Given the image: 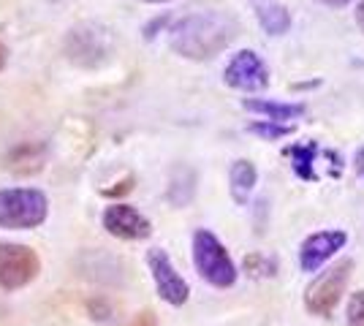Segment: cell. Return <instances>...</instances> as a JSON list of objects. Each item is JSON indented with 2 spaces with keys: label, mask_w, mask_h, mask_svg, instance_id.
Masks as SVG:
<instances>
[{
  "label": "cell",
  "mask_w": 364,
  "mask_h": 326,
  "mask_svg": "<svg viewBox=\"0 0 364 326\" xmlns=\"http://www.w3.org/2000/svg\"><path fill=\"white\" fill-rule=\"evenodd\" d=\"M356 19H359V25H362V31H364V0L359 3V9H356Z\"/></svg>",
  "instance_id": "7402d4cb"
},
{
  "label": "cell",
  "mask_w": 364,
  "mask_h": 326,
  "mask_svg": "<svg viewBox=\"0 0 364 326\" xmlns=\"http://www.w3.org/2000/svg\"><path fill=\"white\" fill-rule=\"evenodd\" d=\"M193 264L201 280H207L215 288H228L237 283V266L226 245L210 229H198L193 234Z\"/></svg>",
  "instance_id": "277c9868"
},
{
  "label": "cell",
  "mask_w": 364,
  "mask_h": 326,
  "mask_svg": "<svg viewBox=\"0 0 364 326\" xmlns=\"http://www.w3.org/2000/svg\"><path fill=\"white\" fill-rule=\"evenodd\" d=\"M247 134H253V136H261L264 141H277V139H286V136H291V134H294V125L258 120V123L247 125Z\"/></svg>",
  "instance_id": "2e32d148"
},
{
  "label": "cell",
  "mask_w": 364,
  "mask_h": 326,
  "mask_svg": "<svg viewBox=\"0 0 364 326\" xmlns=\"http://www.w3.org/2000/svg\"><path fill=\"white\" fill-rule=\"evenodd\" d=\"M139 3H168V0H139Z\"/></svg>",
  "instance_id": "603a6c76"
},
{
  "label": "cell",
  "mask_w": 364,
  "mask_h": 326,
  "mask_svg": "<svg viewBox=\"0 0 364 326\" xmlns=\"http://www.w3.org/2000/svg\"><path fill=\"white\" fill-rule=\"evenodd\" d=\"M223 82L231 90H242V93H256L269 87V65L261 60V55L253 49L237 52L223 68Z\"/></svg>",
  "instance_id": "52a82bcc"
},
{
  "label": "cell",
  "mask_w": 364,
  "mask_h": 326,
  "mask_svg": "<svg viewBox=\"0 0 364 326\" xmlns=\"http://www.w3.org/2000/svg\"><path fill=\"white\" fill-rule=\"evenodd\" d=\"M286 156L291 158V169L296 171L299 180H316V158H318V144L307 141V144H291L286 150Z\"/></svg>",
  "instance_id": "9a60e30c"
},
{
  "label": "cell",
  "mask_w": 364,
  "mask_h": 326,
  "mask_svg": "<svg viewBox=\"0 0 364 326\" xmlns=\"http://www.w3.org/2000/svg\"><path fill=\"white\" fill-rule=\"evenodd\" d=\"M242 107L253 114H261L267 117L269 123H283L289 125L291 120H299L307 107L304 104H296V101H269V98H245Z\"/></svg>",
  "instance_id": "8fae6325"
},
{
  "label": "cell",
  "mask_w": 364,
  "mask_h": 326,
  "mask_svg": "<svg viewBox=\"0 0 364 326\" xmlns=\"http://www.w3.org/2000/svg\"><path fill=\"white\" fill-rule=\"evenodd\" d=\"M196 196V171L191 166H177L168 180V202L174 207H185Z\"/></svg>",
  "instance_id": "5bb4252c"
},
{
  "label": "cell",
  "mask_w": 364,
  "mask_h": 326,
  "mask_svg": "<svg viewBox=\"0 0 364 326\" xmlns=\"http://www.w3.org/2000/svg\"><path fill=\"white\" fill-rule=\"evenodd\" d=\"M41 272V259L38 253L28 245L16 242H0V288L16 291L25 288Z\"/></svg>",
  "instance_id": "8992f818"
},
{
  "label": "cell",
  "mask_w": 364,
  "mask_h": 326,
  "mask_svg": "<svg viewBox=\"0 0 364 326\" xmlns=\"http://www.w3.org/2000/svg\"><path fill=\"white\" fill-rule=\"evenodd\" d=\"M253 11L267 36H286L291 31V11L280 0H256Z\"/></svg>",
  "instance_id": "4fadbf2b"
},
{
  "label": "cell",
  "mask_w": 364,
  "mask_h": 326,
  "mask_svg": "<svg viewBox=\"0 0 364 326\" xmlns=\"http://www.w3.org/2000/svg\"><path fill=\"white\" fill-rule=\"evenodd\" d=\"M256 185H258L256 163L247 161V158L234 161L231 169H228V190H231V199L237 204H247L250 196H253V190H256Z\"/></svg>",
  "instance_id": "7c38bea8"
},
{
  "label": "cell",
  "mask_w": 364,
  "mask_h": 326,
  "mask_svg": "<svg viewBox=\"0 0 364 326\" xmlns=\"http://www.w3.org/2000/svg\"><path fill=\"white\" fill-rule=\"evenodd\" d=\"M131 326H158V321H155V315H152L150 310H144V313H139L136 321Z\"/></svg>",
  "instance_id": "d6986e66"
},
{
  "label": "cell",
  "mask_w": 364,
  "mask_h": 326,
  "mask_svg": "<svg viewBox=\"0 0 364 326\" xmlns=\"http://www.w3.org/2000/svg\"><path fill=\"white\" fill-rule=\"evenodd\" d=\"M101 223L112 237L128 239V242L147 239L152 234V223L131 204H109L101 215Z\"/></svg>",
  "instance_id": "9c48e42d"
},
{
  "label": "cell",
  "mask_w": 364,
  "mask_h": 326,
  "mask_svg": "<svg viewBox=\"0 0 364 326\" xmlns=\"http://www.w3.org/2000/svg\"><path fill=\"white\" fill-rule=\"evenodd\" d=\"M65 58L79 68H101L114 58V33L104 22H79L65 33Z\"/></svg>",
  "instance_id": "7a4b0ae2"
},
{
  "label": "cell",
  "mask_w": 364,
  "mask_h": 326,
  "mask_svg": "<svg viewBox=\"0 0 364 326\" xmlns=\"http://www.w3.org/2000/svg\"><path fill=\"white\" fill-rule=\"evenodd\" d=\"M6 63H9V49H6V44H0V71L6 68Z\"/></svg>",
  "instance_id": "44dd1931"
},
{
  "label": "cell",
  "mask_w": 364,
  "mask_h": 326,
  "mask_svg": "<svg viewBox=\"0 0 364 326\" xmlns=\"http://www.w3.org/2000/svg\"><path fill=\"white\" fill-rule=\"evenodd\" d=\"M346 318H348V326H364V288L350 296Z\"/></svg>",
  "instance_id": "e0dca14e"
},
{
  "label": "cell",
  "mask_w": 364,
  "mask_h": 326,
  "mask_svg": "<svg viewBox=\"0 0 364 326\" xmlns=\"http://www.w3.org/2000/svg\"><path fill=\"white\" fill-rule=\"evenodd\" d=\"M350 269H353V261L343 259V261H337L329 269H323L321 275H316L313 283L307 286V291H304V308L313 313V315L329 318L334 313V308L340 305L343 294H346V286H348L350 280Z\"/></svg>",
  "instance_id": "5b68a950"
},
{
  "label": "cell",
  "mask_w": 364,
  "mask_h": 326,
  "mask_svg": "<svg viewBox=\"0 0 364 326\" xmlns=\"http://www.w3.org/2000/svg\"><path fill=\"white\" fill-rule=\"evenodd\" d=\"M49 215V199L38 188H3L0 190V229H36Z\"/></svg>",
  "instance_id": "3957f363"
},
{
  "label": "cell",
  "mask_w": 364,
  "mask_h": 326,
  "mask_svg": "<svg viewBox=\"0 0 364 326\" xmlns=\"http://www.w3.org/2000/svg\"><path fill=\"white\" fill-rule=\"evenodd\" d=\"M240 36V22L228 11H196L182 16L168 31V47L185 60H213Z\"/></svg>",
  "instance_id": "6da1fadb"
},
{
  "label": "cell",
  "mask_w": 364,
  "mask_h": 326,
  "mask_svg": "<svg viewBox=\"0 0 364 326\" xmlns=\"http://www.w3.org/2000/svg\"><path fill=\"white\" fill-rule=\"evenodd\" d=\"M318 3L329 6V9H346V6H350L353 0H318Z\"/></svg>",
  "instance_id": "ffe728a7"
},
{
  "label": "cell",
  "mask_w": 364,
  "mask_h": 326,
  "mask_svg": "<svg viewBox=\"0 0 364 326\" xmlns=\"http://www.w3.org/2000/svg\"><path fill=\"white\" fill-rule=\"evenodd\" d=\"M348 242V234L340 229H326V232L310 234L299 248V266L302 272H318L321 266L332 259L337 250H343V245Z\"/></svg>",
  "instance_id": "30bf717a"
},
{
  "label": "cell",
  "mask_w": 364,
  "mask_h": 326,
  "mask_svg": "<svg viewBox=\"0 0 364 326\" xmlns=\"http://www.w3.org/2000/svg\"><path fill=\"white\" fill-rule=\"evenodd\" d=\"M147 266H150V275L155 288H158V296L166 305H171V308H182L188 302V296H191V288H188L185 278L177 272V266L171 264L166 250L164 248L147 250Z\"/></svg>",
  "instance_id": "ba28073f"
},
{
  "label": "cell",
  "mask_w": 364,
  "mask_h": 326,
  "mask_svg": "<svg viewBox=\"0 0 364 326\" xmlns=\"http://www.w3.org/2000/svg\"><path fill=\"white\" fill-rule=\"evenodd\" d=\"M166 25H168V14H161V16H155L152 22H147V25H144V41H152Z\"/></svg>",
  "instance_id": "ac0fdd59"
}]
</instances>
